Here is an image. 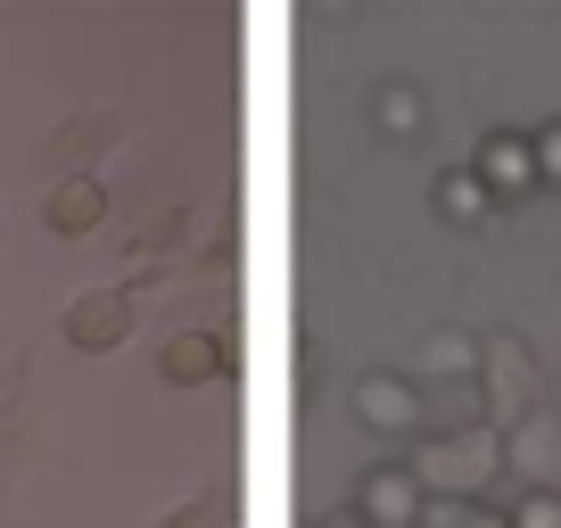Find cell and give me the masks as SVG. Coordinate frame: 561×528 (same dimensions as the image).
<instances>
[{"mask_svg":"<svg viewBox=\"0 0 561 528\" xmlns=\"http://www.w3.org/2000/svg\"><path fill=\"white\" fill-rule=\"evenodd\" d=\"M355 413H364V429H380V438H413L421 429V388L397 380V371H364V380H355Z\"/></svg>","mask_w":561,"mask_h":528,"instance_id":"277c9868","label":"cell"},{"mask_svg":"<svg viewBox=\"0 0 561 528\" xmlns=\"http://www.w3.org/2000/svg\"><path fill=\"white\" fill-rule=\"evenodd\" d=\"M504 471L528 479V487H553V479H561V422H553V413L528 405L520 422L504 429Z\"/></svg>","mask_w":561,"mask_h":528,"instance_id":"3957f363","label":"cell"},{"mask_svg":"<svg viewBox=\"0 0 561 528\" xmlns=\"http://www.w3.org/2000/svg\"><path fill=\"white\" fill-rule=\"evenodd\" d=\"M413 487L438 495V504H471L495 471H504V429H446V438L413 446Z\"/></svg>","mask_w":561,"mask_h":528,"instance_id":"6da1fadb","label":"cell"},{"mask_svg":"<svg viewBox=\"0 0 561 528\" xmlns=\"http://www.w3.org/2000/svg\"><path fill=\"white\" fill-rule=\"evenodd\" d=\"M479 364H495V413L520 422V413H528V355H520V338H488Z\"/></svg>","mask_w":561,"mask_h":528,"instance_id":"9c48e42d","label":"cell"},{"mask_svg":"<svg viewBox=\"0 0 561 528\" xmlns=\"http://www.w3.org/2000/svg\"><path fill=\"white\" fill-rule=\"evenodd\" d=\"M58 331H67V347H83V355L124 347V331H133V289H91V298H75L67 314H58Z\"/></svg>","mask_w":561,"mask_h":528,"instance_id":"7a4b0ae2","label":"cell"},{"mask_svg":"<svg viewBox=\"0 0 561 528\" xmlns=\"http://www.w3.org/2000/svg\"><path fill=\"white\" fill-rule=\"evenodd\" d=\"M421 504H430V495L413 487V471H404V462H380V471L364 479V495H355V520L364 528H413Z\"/></svg>","mask_w":561,"mask_h":528,"instance_id":"5b68a950","label":"cell"},{"mask_svg":"<svg viewBox=\"0 0 561 528\" xmlns=\"http://www.w3.org/2000/svg\"><path fill=\"white\" fill-rule=\"evenodd\" d=\"M504 528H561V487H520V504L504 512Z\"/></svg>","mask_w":561,"mask_h":528,"instance_id":"7c38bea8","label":"cell"},{"mask_svg":"<svg viewBox=\"0 0 561 528\" xmlns=\"http://www.w3.org/2000/svg\"><path fill=\"white\" fill-rule=\"evenodd\" d=\"M174 528H224V495H191V504L174 512Z\"/></svg>","mask_w":561,"mask_h":528,"instance_id":"4fadbf2b","label":"cell"},{"mask_svg":"<svg viewBox=\"0 0 561 528\" xmlns=\"http://www.w3.org/2000/svg\"><path fill=\"white\" fill-rule=\"evenodd\" d=\"M495 198H488V182L471 174V165H455V174H438V215L446 223H479V215H488Z\"/></svg>","mask_w":561,"mask_h":528,"instance_id":"30bf717a","label":"cell"},{"mask_svg":"<svg viewBox=\"0 0 561 528\" xmlns=\"http://www.w3.org/2000/svg\"><path fill=\"white\" fill-rule=\"evenodd\" d=\"M455 528H504V520H488V512H479V520H471V512H462V520Z\"/></svg>","mask_w":561,"mask_h":528,"instance_id":"9a60e30c","label":"cell"},{"mask_svg":"<svg viewBox=\"0 0 561 528\" xmlns=\"http://www.w3.org/2000/svg\"><path fill=\"white\" fill-rule=\"evenodd\" d=\"M471 174L488 182V198H512V191H537V141L528 133H488L471 158Z\"/></svg>","mask_w":561,"mask_h":528,"instance_id":"8992f818","label":"cell"},{"mask_svg":"<svg viewBox=\"0 0 561 528\" xmlns=\"http://www.w3.org/2000/svg\"><path fill=\"white\" fill-rule=\"evenodd\" d=\"M528 141H537V182H561V124H545Z\"/></svg>","mask_w":561,"mask_h":528,"instance_id":"5bb4252c","label":"cell"},{"mask_svg":"<svg viewBox=\"0 0 561 528\" xmlns=\"http://www.w3.org/2000/svg\"><path fill=\"white\" fill-rule=\"evenodd\" d=\"M371 116H380V133H397V141H413L430 107H421V91H413V83H380V100H371Z\"/></svg>","mask_w":561,"mask_h":528,"instance_id":"8fae6325","label":"cell"},{"mask_svg":"<svg viewBox=\"0 0 561 528\" xmlns=\"http://www.w3.org/2000/svg\"><path fill=\"white\" fill-rule=\"evenodd\" d=\"M215 364H224L215 331H182V338H165V347H158V380H165V388H198V380H215Z\"/></svg>","mask_w":561,"mask_h":528,"instance_id":"ba28073f","label":"cell"},{"mask_svg":"<svg viewBox=\"0 0 561 528\" xmlns=\"http://www.w3.org/2000/svg\"><path fill=\"white\" fill-rule=\"evenodd\" d=\"M42 223H50L58 240H83V231H100V223H107V191H100V174H67L50 198H42Z\"/></svg>","mask_w":561,"mask_h":528,"instance_id":"52a82bcc","label":"cell"}]
</instances>
